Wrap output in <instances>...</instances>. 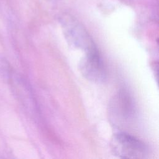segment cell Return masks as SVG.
Returning <instances> with one entry per match:
<instances>
[{"label": "cell", "mask_w": 159, "mask_h": 159, "mask_svg": "<svg viewBox=\"0 0 159 159\" xmlns=\"http://www.w3.org/2000/svg\"><path fill=\"white\" fill-rule=\"evenodd\" d=\"M59 22L65 39L70 47L85 52L96 47L84 25L74 16L63 14L59 17Z\"/></svg>", "instance_id": "obj_1"}, {"label": "cell", "mask_w": 159, "mask_h": 159, "mask_svg": "<svg viewBox=\"0 0 159 159\" xmlns=\"http://www.w3.org/2000/svg\"><path fill=\"white\" fill-rule=\"evenodd\" d=\"M110 147L113 155L120 158H145L148 154V148L144 142L122 132L113 134L110 141Z\"/></svg>", "instance_id": "obj_2"}, {"label": "cell", "mask_w": 159, "mask_h": 159, "mask_svg": "<svg viewBox=\"0 0 159 159\" xmlns=\"http://www.w3.org/2000/svg\"><path fill=\"white\" fill-rule=\"evenodd\" d=\"M108 111L113 124L117 126L129 124L135 114V103L130 93L125 89L119 90L110 101Z\"/></svg>", "instance_id": "obj_3"}, {"label": "cell", "mask_w": 159, "mask_h": 159, "mask_svg": "<svg viewBox=\"0 0 159 159\" xmlns=\"http://www.w3.org/2000/svg\"><path fill=\"white\" fill-rule=\"evenodd\" d=\"M79 70L88 80L103 83L107 80V71L97 47L85 52L78 64Z\"/></svg>", "instance_id": "obj_4"}, {"label": "cell", "mask_w": 159, "mask_h": 159, "mask_svg": "<svg viewBox=\"0 0 159 159\" xmlns=\"http://www.w3.org/2000/svg\"><path fill=\"white\" fill-rule=\"evenodd\" d=\"M12 70L6 59L0 53V74L4 78L7 79Z\"/></svg>", "instance_id": "obj_5"}]
</instances>
